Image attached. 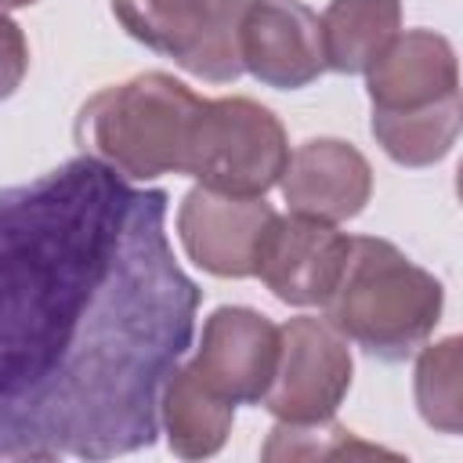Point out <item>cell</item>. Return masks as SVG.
I'll return each mask as SVG.
<instances>
[{
    "label": "cell",
    "instance_id": "18",
    "mask_svg": "<svg viewBox=\"0 0 463 463\" xmlns=\"http://www.w3.org/2000/svg\"><path fill=\"white\" fill-rule=\"evenodd\" d=\"M25 69H29V43H25V33L18 29V22H11V18L0 11V101L11 98V94L22 87Z\"/></svg>",
    "mask_w": 463,
    "mask_h": 463
},
{
    "label": "cell",
    "instance_id": "15",
    "mask_svg": "<svg viewBox=\"0 0 463 463\" xmlns=\"http://www.w3.org/2000/svg\"><path fill=\"white\" fill-rule=\"evenodd\" d=\"M459 123H463L459 94H449L441 101L405 112H373V137L402 166H434L452 152L459 137Z\"/></svg>",
    "mask_w": 463,
    "mask_h": 463
},
{
    "label": "cell",
    "instance_id": "6",
    "mask_svg": "<svg viewBox=\"0 0 463 463\" xmlns=\"http://www.w3.org/2000/svg\"><path fill=\"white\" fill-rule=\"evenodd\" d=\"M351 347L326 318H289L279 326V365L260 405L282 423L333 420L351 391Z\"/></svg>",
    "mask_w": 463,
    "mask_h": 463
},
{
    "label": "cell",
    "instance_id": "14",
    "mask_svg": "<svg viewBox=\"0 0 463 463\" xmlns=\"http://www.w3.org/2000/svg\"><path fill=\"white\" fill-rule=\"evenodd\" d=\"M322 54L333 72H365L402 29V0H329Z\"/></svg>",
    "mask_w": 463,
    "mask_h": 463
},
{
    "label": "cell",
    "instance_id": "10",
    "mask_svg": "<svg viewBox=\"0 0 463 463\" xmlns=\"http://www.w3.org/2000/svg\"><path fill=\"white\" fill-rule=\"evenodd\" d=\"M275 210L264 195H221L195 184L177 210V235L184 253L217 279H250L253 253Z\"/></svg>",
    "mask_w": 463,
    "mask_h": 463
},
{
    "label": "cell",
    "instance_id": "7",
    "mask_svg": "<svg viewBox=\"0 0 463 463\" xmlns=\"http://www.w3.org/2000/svg\"><path fill=\"white\" fill-rule=\"evenodd\" d=\"M347 253L351 235L336 232L333 224L304 213H275L257 242L253 275L282 304L322 307L344 275Z\"/></svg>",
    "mask_w": 463,
    "mask_h": 463
},
{
    "label": "cell",
    "instance_id": "1",
    "mask_svg": "<svg viewBox=\"0 0 463 463\" xmlns=\"http://www.w3.org/2000/svg\"><path fill=\"white\" fill-rule=\"evenodd\" d=\"M166 203L94 156L0 188V459L156 445L203 300L174 260Z\"/></svg>",
    "mask_w": 463,
    "mask_h": 463
},
{
    "label": "cell",
    "instance_id": "16",
    "mask_svg": "<svg viewBox=\"0 0 463 463\" xmlns=\"http://www.w3.org/2000/svg\"><path fill=\"white\" fill-rule=\"evenodd\" d=\"M463 340L445 336L420 351L416 358V405L420 416L441 430L459 434L463 430Z\"/></svg>",
    "mask_w": 463,
    "mask_h": 463
},
{
    "label": "cell",
    "instance_id": "2",
    "mask_svg": "<svg viewBox=\"0 0 463 463\" xmlns=\"http://www.w3.org/2000/svg\"><path fill=\"white\" fill-rule=\"evenodd\" d=\"M326 322L383 362L409 358L441 322V282L412 264L394 242L358 235L336 289L329 293Z\"/></svg>",
    "mask_w": 463,
    "mask_h": 463
},
{
    "label": "cell",
    "instance_id": "13",
    "mask_svg": "<svg viewBox=\"0 0 463 463\" xmlns=\"http://www.w3.org/2000/svg\"><path fill=\"white\" fill-rule=\"evenodd\" d=\"M235 405L213 394L188 365H174L159 394V427L166 430V445L181 459L217 456L232 434Z\"/></svg>",
    "mask_w": 463,
    "mask_h": 463
},
{
    "label": "cell",
    "instance_id": "8",
    "mask_svg": "<svg viewBox=\"0 0 463 463\" xmlns=\"http://www.w3.org/2000/svg\"><path fill=\"white\" fill-rule=\"evenodd\" d=\"M279 365V326L253 307H217L203 322V336L188 369L232 405L260 402Z\"/></svg>",
    "mask_w": 463,
    "mask_h": 463
},
{
    "label": "cell",
    "instance_id": "5",
    "mask_svg": "<svg viewBox=\"0 0 463 463\" xmlns=\"http://www.w3.org/2000/svg\"><path fill=\"white\" fill-rule=\"evenodd\" d=\"M242 11L246 0H112L116 22L137 43L210 83L242 76Z\"/></svg>",
    "mask_w": 463,
    "mask_h": 463
},
{
    "label": "cell",
    "instance_id": "17",
    "mask_svg": "<svg viewBox=\"0 0 463 463\" xmlns=\"http://www.w3.org/2000/svg\"><path fill=\"white\" fill-rule=\"evenodd\" d=\"M264 459H351V456H394L387 449L358 441L347 427L322 420V423H275L268 445L260 449Z\"/></svg>",
    "mask_w": 463,
    "mask_h": 463
},
{
    "label": "cell",
    "instance_id": "3",
    "mask_svg": "<svg viewBox=\"0 0 463 463\" xmlns=\"http://www.w3.org/2000/svg\"><path fill=\"white\" fill-rule=\"evenodd\" d=\"M192 87L166 72H141L98 90L76 116V145L123 177L184 174L192 130L203 112Z\"/></svg>",
    "mask_w": 463,
    "mask_h": 463
},
{
    "label": "cell",
    "instance_id": "11",
    "mask_svg": "<svg viewBox=\"0 0 463 463\" xmlns=\"http://www.w3.org/2000/svg\"><path fill=\"white\" fill-rule=\"evenodd\" d=\"M279 184L289 213L340 224L365 210L373 195V170L354 145L336 137H315L289 152Z\"/></svg>",
    "mask_w": 463,
    "mask_h": 463
},
{
    "label": "cell",
    "instance_id": "4",
    "mask_svg": "<svg viewBox=\"0 0 463 463\" xmlns=\"http://www.w3.org/2000/svg\"><path fill=\"white\" fill-rule=\"evenodd\" d=\"M289 159V141L279 116L253 98L203 101L192 130L184 174L221 195H264L279 184Z\"/></svg>",
    "mask_w": 463,
    "mask_h": 463
},
{
    "label": "cell",
    "instance_id": "19",
    "mask_svg": "<svg viewBox=\"0 0 463 463\" xmlns=\"http://www.w3.org/2000/svg\"><path fill=\"white\" fill-rule=\"evenodd\" d=\"M36 0H0V11H11V7H29Z\"/></svg>",
    "mask_w": 463,
    "mask_h": 463
},
{
    "label": "cell",
    "instance_id": "12",
    "mask_svg": "<svg viewBox=\"0 0 463 463\" xmlns=\"http://www.w3.org/2000/svg\"><path fill=\"white\" fill-rule=\"evenodd\" d=\"M373 112H405L459 94V65L452 43L434 29L398 33L365 69Z\"/></svg>",
    "mask_w": 463,
    "mask_h": 463
},
{
    "label": "cell",
    "instance_id": "9",
    "mask_svg": "<svg viewBox=\"0 0 463 463\" xmlns=\"http://www.w3.org/2000/svg\"><path fill=\"white\" fill-rule=\"evenodd\" d=\"M239 54L242 72L268 87H307L326 69L318 14L300 0H246Z\"/></svg>",
    "mask_w": 463,
    "mask_h": 463
}]
</instances>
